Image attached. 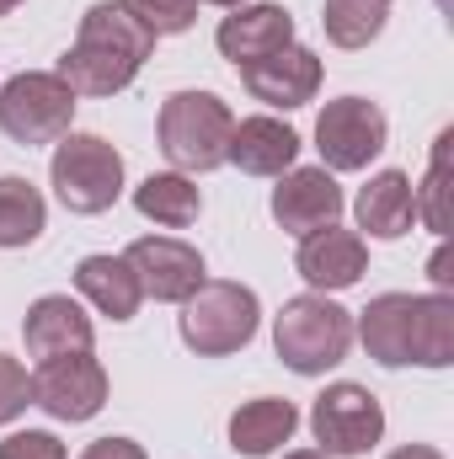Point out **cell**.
<instances>
[{
	"mask_svg": "<svg viewBox=\"0 0 454 459\" xmlns=\"http://www.w3.org/2000/svg\"><path fill=\"white\" fill-rule=\"evenodd\" d=\"M75 123V91L54 70H22L0 86V134L11 144H59Z\"/></svg>",
	"mask_w": 454,
	"mask_h": 459,
	"instance_id": "6",
	"label": "cell"
},
{
	"mask_svg": "<svg viewBox=\"0 0 454 459\" xmlns=\"http://www.w3.org/2000/svg\"><path fill=\"white\" fill-rule=\"evenodd\" d=\"M92 316L70 299V294H43L27 305V321H22V342L27 352L43 363V358H65V352H92Z\"/></svg>",
	"mask_w": 454,
	"mask_h": 459,
	"instance_id": "15",
	"label": "cell"
},
{
	"mask_svg": "<svg viewBox=\"0 0 454 459\" xmlns=\"http://www.w3.org/2000/svg\"><path fill=\"white\" fill-rule=\"evenodd\" d=\"M214 43H220V54H225L235 70L240 65H257V59H267V54H278V48L294 43V16L284 5H267V0H257V5L246 0V5H235L225 22H220Z\"/></svg>",
	"mask_w": 454,
	"mask_h": 459,
	"instance_id": "14",
	"label": "cell"
},
{
	"mask_svg": "<svg viewBox=\"0 0 454 459\" xmlns=\"http://www.w3.org/2000/svg\"><path fill=\"white\" fill-rule=\"evenodd\" d=\"M273 220L289 235H310L342 220V187L327 166H289L273 187Z\"/></svg>",
	"mask_w": 454,
	"mask_h": 459,
	"instance_id": "12",
	"label": "cell"
},
{
	"mask_svg": "<svg viewBox=\"0 0 454 459\" xmlns=\"http://www.w3.org/2000/svg\"><path fill=\"white\" fill-rule=\"evenodd\" d=\"M439 5H444V11H454V0H439Z\"/></svg>",
	"mask_w": 454,
	"mask_h": 459,
	"instance_id": "34",
	"label": "cell"
},
{
	"mask_svg": "<svg viewBox=\"0 0 454 459\" xmlns=\"http://www.w3.org/2000/svg\"><path fill=\"white\" fill-rule=\"evenodd\" d=\"M75 289H81V299H86L97 316H108V321H134L139 305H144V289H139L134 267H128L123 256H108V251L81 256V267H75Z\"/></svg>",
	"mask_w": 454,
	"mask_h": 459,
	"instance_id": "19",
	"label": "cell"
},
{
	"mask_svg": "<svg viewBox=\"0 0 454 459\" xmlns=\"http://www.w3.org/2000/svg\"><path fill=\"white\" fill-rule=\"evenodd\" d=\"M390 22V0H327L321 27L337 48H369Z\"/></svg>",
	"mask_w": 454,
	"mask_h": 459,
	"instance_id": "23",
	"label": "cell"
},
{
	"mask_svg": "<svg viewBox=\"0 0 454 459\" xmlns=\"http://www.w3.org/2000/svg\"><path fill=\"white\" fill-rule=\"evenodd\" d=\"M273 347H278V358L294 374L316 379V374L337 368L342 358H347V347H353V316L342 310L337 299H327V294L284 299V310L273 321Z\"/></svg>",
	"mask_w": 454,
	"mask_h": 459,
	"instance_id": "4",
	"label": "cell"
},
{
	"mask_svg": "<svg viewBox=\"0 0 454 459\" xmlns=\"http://www.w3.org/2000/svg\"><path fill=\"white\" fill-rule=\"evenodd\" d=\"M27 406H32V374H27L16 358H5V352H0V428H5V422H16Z\"/></svg>",
	"mask_w": 454,
	"mask_h": 459,
	"instance_id": "26",
	"label": "cell"
},
{
	"mask_svg": "<svg viewBox=\"0 0 454 459\" xmlns=\"http://www.w3.org/2000/svg\"><path fill=\"white\" fill-rule=\"evenodd\" d=\"M123 262L134 267L144 299H161V305H182L209 278L204 273V251L188 246V240H177V235H139L123 251Z\"/></svg>",
	"mask_w": 454,
	"mask_h": 459,
	"instance_id": "10",
	"label": "cell"
},
{
	"mask_svg": "<svg viewBox=\"0 0 454 459\" xmlns=\"http://www.w3.org/2000/svg\"><path fill=\"white\" fill-rule=\"evenodd\" d=\"M412 299L417 294H374L353 321V337L363 342V352L380 368H406L412 363Z\"/></svg>",
	"mask_w": 454,
	"mask_h": 459,
	"instance_id": "17",
	"label": "cell"
},
{
	"mask_svg": "<svg viewBox=\"0 0 454 459\" xmlns=\"http://www.w3.org/2000/svg\"><path fill=\"white\" fill-rule=\"evenodd\" d=\"M134 209H139L144 220L166 225V230H188L204 214V193H198L193 177H182V171H150V177L134 187Z\"/></svg>",
	"mask_w": 454,
	"mask_h": 459,
	"instance_id": "21",
	"label": "cell"
},
{
	"mask_svg": "<svg viewBox=\"0 0 454 459\" xmlns=\"http://www.w3.org/2000/svg\"><path fill=\"white\" fill-rule=\"evenodd\" d=\"M0 459H70V449H65L54 433L27 428V433H11V438L0 444Z\"/></svg>",
	"mask_w": 454,
	"mask_h": 459,
	"instance_id": "27",
	"label": "cell"
},
{
	"mask_svg": "<svg viewBox=\"0 0 454 459\" xmlns=\"http://www.w3.org/2000/svg\"><path fill=\"white\" fill-rule=\"evenodd\" d=\"M48 225V204L27 177H0V251L32 246Z\"/></svg>",
	"mask_w": 454,
	"mask_h": 459,
	"instance_id": "22",
	"label": "cell"
},
{
	"mask_svg": "<svg viewBox=\"0 0 454 459\" xmlns=\"http://www.w3.org/2000/svg\"><path fill=\"white\" fill-rule=\"evenodd\" d=\"M240 86L257 102H267L278 113H294V108L316 102V91H321V59L305 43H289V48L257 59V65H240Z\"/></svg>",
	"mask_w": 454,
	"mask_h": 459,
	"instance_id": "11",
	"label": "cell"
},
{
	"mask_svg": "<svg viewBox=\"0 0 454 459\" xmlns=\"http://www.w3.org/2000/svg\"><path fill=\"white\" fill-rule=\"evenodd\" d=\"M155 54V38L118 5V0H97L81 16L75 43L59 59V81L75 97H118L134 86V75L144 70V59Z\"/></svg>",
	"mask_w": 454,
	"mask_h": 459,
	"instance_id": "1",
	"label": "cell"
},
{
	"mask_svg": "<svg viewBox=\"0 0 454 459\" xmlns=\"http://www.w3.org/2000/svg\"><path fill=\"white\" fill-rule=\"evenodd\" d=\"M450 267H454V262H450V246H439V251H433V262H428V278H433V289H439V294H450V283H454Z\"/></svg>",
	"mask_w": 454,
	"mask_h": 459,
	"instance_id": "29",
	"label": "cell"
},
{
	"mask_svg": "<svg viewBox=\"0 0 454 459\" xmlns=\"http://www.w3.org/2000/svg\"><path fill=\"white\" fill-rule=\"evenodd\" d=\"M81 459H150L134 438H97V444H86V455Z\"/></svg>",
	"mask_w": 454,
	"mask_h": 459,
	"instance_id": "28",
	"label": "cell"
},
{
	"mask_svg": "<svg viewBox=\"0 0 454 459\" xmlns=\"http://www.w3.org/2000/svg\"><path fill=\"white\" fill-rule=\"evenodd\" d=\"M294 428H300L294 401L257 395V401H246V406L230 411V449L246 459H262V455H273V449H284L294 438Z\"/></svg>",
	"mask_w": 454,
	"mask_h": 459,
	"instance_id": "20",
	"label": "cell"
},
{
	"mask_svg": "<svg viewBox=\"0 0 454 459\" xmlns=\"http://www.w3.org/2000/svg\"><path fill=\"white\" fill-rule=\"evenodd\" d=\"M209 5H225V11H235V5H246V0H209Z\"/></svg>",
	"mask_w": 454,
	"mask_h": 459,
	"instance_id": "33",
	"label": "cell"
},
{
	"mask_svg": "<svg viewBox=\"0 0 454 459\" xmlns=\"http://www.w3.org/2000/svg\"><path fill=\"white\" fill-rule=\"evenodd\" d=\"M450 144H454V134L444 128V134L433 139L428 177L412 182V187H417V220L433 230V235H450Z\"/></svg>",
	"mask_w": 454,
	"mask_h": 459,
	"instance_id": "24",
	"label": "cell"
},
{
	"mask_svg": "<svg viewBox=\"0 0 454 459\" xmlns=\"http://www.w3.org/2000/svg\"><path fill=\"white\" fill-rule=\"evenodd\" d=\"M358 230H369L374 240H401L406 230L417 225V187L406 171H374L363 187H358Z\"/></svg>",
	"mask_w": 454,
	"mask_h": 459,
	"instance_id": "18",
	"label": "cell"
},
{
	"mask_svg": "<svg viewBox=\"0 0 454 459\" xmlns=\"http://www.w3.org/2000/svg\"><path fill=\"white\" fill-rule=\"evenodd\" d=\"M310 433H316L321 455H332V459L369 455L385 438V406L363 385H353V379L327 385L316 395V406H310Z\"/></svg>",
	"mask_w": 454,
	"mask_h": 459,
	"instance_id": "7",
	"label": "cell"
},
{
	"mask_svg": "<svg viewBox=\"0 0 454 459\" xmlns=\"http://www.w3.org/2000/svg\"><path fill=\"white\" fill-rule=\"evenodd\" d=\"M150 38H177L198 22V0H118Z\"/></svg>",
	"mask_w": 454,
	"mask_h": 459,
	"instance_id": "25",
	"label": "cell"
},
{
	"mask_svg": "<svg viewBox=\"0 0 454 459\" xmlns=\"http://www.w3.org/2000/svg\"><path fill=\"white\" fill-rule=\"evenodd\" d=\"M294 267L316 294H342L369 273V246H363L358 230H342V225L310 230V235H300Z\"/></svg>",
	"mask_w": 454,
	"mask_h": 459,
	"instance_id": "13",
	"label": "cell"
},
{
	"mask_svg": "<svg viewBox=\"0 0 454 459\" xmlns=\"http://www.w3.org/2000/svg\"><path fill=\"white\" fill-rule=\"evenodd\" d=\"M257 321H262V305L246 283L235 278H204L188 299H182V316H177V332L182 342L193 347L198 358H230L257 337Z\"/></svg>",
	"mask_w": 454,
	"mask_h": 459,
	"instance_id": "3",
	"label": "cell"
},
{
	"mask_svg": "<svg viewBox=\"0 0 454 459\" xmlns=\"http://www.w3.org/2000/svg\"><path fill=\"white\" fill-rule=\"evenodd\" d=\"M294 155H300V134L284 123V117H240L235 128H230V150L225 160L230 166H240L246 177H284L289 166H294Z\"/></svg>",
	"mask_w": 454,
	"mask_h": 459,
	"instance_id": "16",
	"label": "cell"
},
{
	"mask_svg": "<svg viewBox=\"0 0 454 459\" xmlns=\"http://www.w3.org/2000/svg\"><path fill=\"white\" fill-rule=\"evenodd\" d=\"M284 459H332V455H321V449H294V455H284Z\"/></svg>",
	"mask_w": 454,
	"mask_h": 459,
	"instance_id": "31",
	"label": "cell"
},
{
	"mask_svg": "<svg viewBox=\"0 0 454 459\" xmlns=\"http://www.w3.org/2000/svg\"><path fill=\"white\" fill-rule=\"evenodd\" d=\"M385 459H444L433 444H406V449H396V455H385Z\"/></svg>",
	"mask_w": 454,
	"mask_h": 459,
	"instance_id": "30",
	"label": "cell"
},
{
	"mask_svg": "<svg viewBox=\"0 0 454 459\" xmlns=\"http://www.w3.org/2000/svg\"><path fill=\"white\" fill-rule=\"evenodd\" d=\"M16 5H22V0H0V16H11V11H16Z\"/></svg>",
	"mask_w": 454,
	"mask_h": 459,
	"instance_id": "32",
	"label": "cell"
},
{
	"mask_svg": "<svg viewBox=\"0 0 454 459\" xmlns=\"http://www.w3.org/2000/svg\"><path fill=\"white\" fill-rule=\"evenodd\" d=\"M48 182L70 214H108L123 198V155L102 134H65L48 160Z\"/></svg>",
	"mask_w": 454,
	"mask_h": 459,
	"instance_id": "5",
	"label": "cell"
},
{
	"mask_svg": "<svg viewBox=\"0 0 454 459\" xmlns=\"http://www.w3.org/2000/svg\"><path fill=\"white\" fill-rule=\"evenodd\" d=\"M385 139H390V123L369 97H337L316 117V150L327 171H363L385 150Z\"/></svg>",
	"mask_w": 454,
	"mask_h": 459,
	"instance_id": "8",
	"label": "cell"
},
{
	"mask_svg": "<svg viewBox=\"0 0 454 459\" xmlns=\"http://www.w3.org/2000/svg\"><path fill=\"white\" fill-rule=\"evenodd\" d=\"M32 406H43L54 422H92L108 406V368L92 352L43 358L32 374Z\"/></svg>",
	"mask_w": 454,
	"mask_h": 459,
	"instance_id": "9",
	"label": "cell"
},
{
	"mask_svg": "<svg viewBox=\"0 0 454 459\" xmlns=\"http://www.w3.org/2000/svg\"><path fill=\"white\" fill-rule=\"evenodd\" d=\"M230 128H235V113H230L214 91H171L161 102V117H155L161 155L182 177H198V171L225 166Z\"/></svg>",
	"mask_w": 454,
	"mask_h": 459,
	"instance_id": "2",
	"label": "cell"
}]
</instances>
